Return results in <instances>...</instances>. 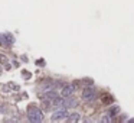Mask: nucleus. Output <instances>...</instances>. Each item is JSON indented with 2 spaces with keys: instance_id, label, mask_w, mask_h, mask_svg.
Returning a JSON list of instances; mask_svg holds the SVG:
<instances>
[{
  "instance_id": "3",
  "label": "nucleus",
  "mask_w": 134,
  "mask_h": 123,
  "mask_svg": "<svg viewBox=\"0 0 134 123\" xmlns=\"http://www.w3.org/2000/svg\"><path fill=\"white\" fill-rule=\"evenodd\" d=\"M62 106H63V109L75 107V106H78V100H76L74 96H69V97H63V100H62Z\"/></svg>"
},
{
  "instance_id": "1",
  "label": "nucleus",
  "mask_w": 134,
  "mask_h": 123,
  "mask_svg": "<svg viewBox=\"0 0 134 123\" xmlns=\"http://www.w3.org/2000/svg\"><path fill=\"white\" fill-rule=\"evenodd\" d=\"M28 119L30 120V122H42L43 120V112L41 110V109L35 107V106H30V107L28 109Z\"/></svg>"
},
{
  "instance_id": "9",
  "label": "nucleus",
  "mask_w": 134,
  "mask_h": 123,
  "mask_svg": "<svg viewBox=\"0 0 134 123\" xmlns=\"http://www.w3.org/2000/svg\"><path fill=\"white\" fill-rule=\"evenodd\" d=\"M118 113H120V107H118V106H112V107H111V109H110V110H108V114H110V116H111V117L117 116V114H118Z\"/></svg>"
},
{
  "instance_id": "4",
  "label": "nucleus",
  "mask_w": 134,
  "mask_h": 123,
  "mask_svg": "<svg viewBox=\"0 0 134 123\" xmlns=\"http://www.w3.org/2000/svg\"><path fill=\"white\" fill-rule=\"evenodd\" d=\"M75 90H76V84L63 85V89H62V91H61V94H62V97H69V96H72L75 93Z\"/></svg>"
},
{
  "instance_id": "8",
  "label": "nucleus",
  "mask_w": 134,
  "mask_h": 123,
  "mask_svg": "<svg viewBox=\"0 0 134 123\" xmlns=\"http://www.w3.org/2000/svg\"><path fill=\"white\" fill-rule=\"evenodd\" d=\"M81 119V114L79 113H72V114H69L68 116V122H78V120Z\"/></svg>"
},
{
  "instance_id": "6",
  "label": "nucleus",
  "mask_w": 134,
  "mask_h": 123,
  "mask_svg": "<svg viewBox=\"0 0 134 123\" xmlns=\"http://www.w3.org/2000/svg\"><path fill=\"white\" fill-rule=\"evenodd\" d=\"M0 38H2V41H3L4 44L7 45V46H12V45L15 44V38H13L10 33H3Z\"/></svg>"
},
{
  "instance_id": "10",
  "label": "nucleus",
  "mask_w": 134,
  "mask_h": 123,
  "mask_svg": "<svg viewBox=\"0 0 134 123\" xmlns=\"http://www.w3.org/2000/svg\"><path fill=\"white\" fill-rule=\"evenodd\" d=\"M103 101H104V103H107V101H112V98L111 97H104Z\"/></svg>"
},
{
  "instance_id": "7",
  "label": "nucleus",
  "mask_w": 134,
  "mask_h": 123,
  "mask_svg": "<svg viewBox=\"0 0 134 123\" xmlns=\"http://www.w3.org/2000/svg\"><path fill=\"white\" fill-rule=\"evenodd\" d=\"M41 97L43 98V100L46 98V100H50V101H52L55 97H58V93H56L55 90H46V91H45V94L41 96Z\"/></svg>"
},
{
  "instance_id": "2",
  "label": "nucleus",
  "mask_w": 134,
  "mask_h": 123,
  "mask_svg": "<svg viewBox=\"0 0 134 123\" xmlns=\"http://www.w3.org/2000/svg\"><path fill=\"white\" fill-rule=\"evenodd\" d=\"M97 97H98V94L92 87H87V89H84V91H82V98H84V101H87V103H94V101L97 100Z\"/></svg>"
},
{
  "instance_id": "5",
  "label": "nucleus",
  "mask_w": 134,
  "mask_h": 123,
  "mask_svg": "<svg viewBox=\"0 0 134 123\" xmlns=\"http://www.w3.org/2000/svg\"><path fill=\"white\" fill-rule=\"evenodd\" d=\"M68 110H66V109H62V110H58V112H55V113L52 114V117H50V119L52 120H63V119H68Z\"/></svg>"
}]
</instances>
